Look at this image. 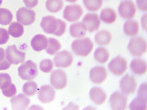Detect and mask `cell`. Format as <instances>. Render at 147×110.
<instances>
[{"mask_svg":"<svg viewBox=\"0 0 147 110\" xmlns=\"http://www.w3.org/2000/svg\"><path fill=\"white\" fill-rule=\"evenodd\" d=\"M129 108L131 110H145L147 108V98L138 96L131 101Z\"/></svg>","mask_w":147,"mask_h":110,"instance_id":"cell-27","label":"cell"},{"mask_svg":"<svg viewBox=\"0 0 147 110\" xmlns=\"http://www.w3.org/2000/svg\"><path fill=\"white\" fill-rule=\"evenodd\" d=\"M94 58L99 63H106L109 59V52L107 49L103 47H99L96 49L94 52Z\"/></svg>","mask_w":147,"mask_h":110,"instance_id":"cell-26","label":"cell"},{"mask_svg":"<svg viewBox=\"0 0 147 110\" xmlns=\"http://www.w3.org/2000/svg\"><path fill=\"white\" fill-rule=\"evenodd\" d=\"M22 90H23V94L26 95L27 96H32L38 92V85H37L35 82L30 80L25 82L24 85H23Z\"/></svg>","mask_w":147,"mask_h":110,"instance_id":"cell-29","label":"cell"},{"mask_svg":"<svg viewBox=\"0 0 147 110\" xmlns=\"http://www.w3.org/2000/svg\"><path fill=\"white\" fill-rule=\"evenodd\" d=\"M55 97L54 88L51 85H42L38 88V98L41 103L49 104Z\"/></svg>","mask_w":147,"mask_h":110,"instance_id":"cell-15","label":"cell"},{"mask_svg":"<svg viewBox=\"0 0 147 110\" xmlns=\"http://www.w3.org/2000/svg\"><path fill=\"white\" fill-rule=\"evenodd\" d=\"M147 43L142 37H133L128 44V50L134 57H141L146 52Z\"/></svg>","mask_w":147,"mask_h":110,"instance_id":"cell-3","label":"cell"},{"mask_svg":"<svg viewBox=\"0 0 147 110\" xmlns=\"http://www.w3.org/2000/svg\"><path fill=\"white\" fill-rule=\"evenodd\" d=\"M69 108H76V109H78V107H77V105H73L72 103H70V104H69L68 107H64V109H69Z\"/></svg>","mask_w":147,"mask_h":110,"instance_id":"cell-44","label":"cell"},{"mask_svg":"<svg viewBox=\"0 0 147 110\" xmlns=\"http://www.w3.org/2000/svg\"><path fill=\"white\" fill-rule=\"evenodd\" d=\"M66 30V23L62 19H57V25L53 34L55 36H62Z\"/></svg>","mask_w":147,"mask_h":110,"instance_id":"cell-34","label":"cell"},{"mask_svg":"<svg viewBox=\"0 0 147 110\" xmlns=\"http://www.w3.org/2000/svg\"><path fill=\"white\" fill-rule=\"evenodd\" d=\"M11 64L8 62V61L7 59L3 60L2 62H0V71L2 70H7V69H8L9 67H10Z\"/></svg>","mask_w":147,"mask_h":110,"instance_id":"cell-41","label":"cell"},{"mask_svg":"<svg viewBox=\"0 0 147 110\" xmlns=\"http://www.w3.org/2000/svg\"><path fill=\"white\" fill-rule=\"evenodd\" d=\"M99 18L106 24H112L117 19V14L112 8H104L100 12Z\"/></svg>","mask_w":147,"mask_h":110,"instance_id":"cell-23","label":"cell"},{"mask_svg":"<svg viewBox=\"0 0 147 110\" xmlns=\"http://www.w3.org/2000/svg\"><path fill=\"white\" fill-rule=\"evenodd\" d=\"M2 2H3V0H0V7H1V5H2Z\"/></svg>","mask_w":147,"mask_h":110,"instance_id":"cell-47","label":"cell"},{"mask_svg":"<svg viewBox=\"0 0 147 110\" xmlns=\"http://www.w3.org/2000/svg\"><path fill=\"white\" fill-rule=\"evenodd\" d=\"M146 18H147V15L144 14L142 17V29L144 30H146Z\"/></svg>","mask_w":147,"mask_h":110,"instance_id":"cell-43","label":"cell"},{"mask_svg":"<svg viewBox=\"0 0 147 110\" xmlns=\"http://www.w3.org/2000/svg\"><path fill=\"white\" fill-rule=\"evenodd\" d=\"M66 1H68V2H70V3H74V2H76V1H77V0H66Z\"/></svg>","mask_w":147,"mask_h":110,"instance_id":"cell-46","label":"cell"},{"mask_svg":"<svg viewBox=\"0 0 147 110\" xmlns=\"http://www.w3.org/2000/svg\"><path fill=\"white\" fill-rule=\"evenodd\" d=\"M48 44V39L42 34L35 35L31 40L30 46L36 52H41L44 49H46Z\"/></svg>","mask_w":147,"mask_h":110,"instance_id":"cell-19","label":"cell"},{"mask_svg":"<svg viewBox=\"0 0 147 110\" xmlns=\"http://www.w3.org/2000/svg\"><path fill=\"white\" fill-rule=\"evenodd\" d=\"M6 59L10 64H20L24 62L25 52L20 50L15 45H10L6 50Z\"/></svg>","mask_w":147,"mask_h":110,"instance_id":"cell-6","label":"cell"},{"mask_svg":"<svg viewBox=\"0 0 147 110\" xmlns=\"http://www.w3.org/2000/svg\"><path fill=\"white\" fill-rule=\"evenodd\" d=\"M5 59H6V50L0 48V62H2Z\"/></svg>","mask_w":147,"mask_h":110,"instance_id":"cell-42","label":"cell"},{"mask_svg":"<svg viewBox=\"0 0 147 110\" xmlns=\"http://www.w3.org/2000/svg\"><path fill=\"white\" fill-rule=\"evenodd\" d=\"M123 30L124 33L129 37H135L138 33H139L140 26L138 21L134 19H128L123 25Z\"/></svg>","mask_w":147,"mask_h":110,"instance_id":"cell-21","label":"cell"},{"mask_svg":"<svg viewBox=\"0 0 147 110\" xmlns=\"http://www.w3.org/2000/svg\"><path fill=\"white\" fill-rule=\"evenodd\" d=\"M83 15V8L79 5H69L63 9V16L68 22H76Z\"/></svg>","mask_w":147,"mask_h":110,"instance_id":"cell-7","label":"cell"},{"mask_svg":"<svg viewBox=\"0 0 147 110\" xmlns=\"http://www.w3.org/2000/svg\"><path fill=\"white\" fill-rule=\"evenodd\" d=\"M84 5L87 10L95 12L98 11L102 7L103 0H83Z\"/></svg>","mask_w":147,"mask_h":110,"instance_id":"cell-31","label":"cell"},{"mask_svg":"<svg viewBox=\"0 0 147 110\" xmlns=\"http://www.w3.org/2000/svg\"><path fill=\"white\" fill-rule=\"evenodd\" d=\"M8 33L14 38H20L24 34V28L20 22H12L8 27Z\"/></svg>","mask_w":147,"mask_h":110,"instance_id":"cell-25","label":"cell"},{"mask_svg":"<svg viewBox=\"0 0 147 110\" xmlns=\"http://www.w3.org/2000/svg\"><path fill=\"white\" fill-rule=\"evenodd\" d=\"M50 82L51 85L55 89L58 90H63L66 87L67 85V76L66 73L63 70H55L52 72L50 77Z\"/></svg>","mask_w":147,"mask_h":110,"instance_id":"cell-5","label":"cell"},{"mask_svg":"<svg viewBox=\"0 0 147 110\" xmlns=\"http://www.w3.org/2000/svg\"><path fill=\"white\" fill-rule=\"evenodd\" d=\"M12 18H13V15L8 9L0 7V24L1 25L10 24Z\"/></svg>","mask_w":147,"mask_h":110,"instance_id":"cell-32","label":"cell"},{"mask_svg":"<svg viewBox=\"0 0 147 110\" xmlns=\"http://www.w3.org/2000/svg\"><path fill=\"white\" fill-rule=\"evenodd\" d=\"M89 97L95 105H101L107 100V94L100 87H92L89 91Z\"/></svg>","mask_w":147,"mask_h":110,"instance_id":"cell-17","label":"cell"},{"mask_svg":"<svg viewBox=\"0 0 147 110\" xmlns=\"http://www.w3.org/2000/svg\"><path fill=\"white\" fill-rule=\"evenodd\" d=\"M71 49L77 56L86 57L93 50V42L89 38H79L73 41Z\"/></svg>","mask_w":147,"mask_h":110,"instance_id":"cell-1","label":"cell"},{"mask_svg":"<svg viewBox=\"0 0 147 110\" xmlns=\"http://www.w3.org/2000/svg\"><path fill=\"white\" fill-rule=\"evenodd\" d=\"M11 107L14 110H24L26 109L30 103V98L26 95H14L10 100Z\"/></svg>","mask_w":147,"mask_h":110,"instance_id":"cell-16","label":"cell"},{"mask_svg":"<svg viewBox=\"0 0 147 110\" xmlns=\"http://www.w3.org/2000/svg\"><path fill=\"white\" fill-rule=\"evenodd\" d=\"M111 40H112V36L110 34V32L108 30H99L95 35L96 43L100 46L109 45L111 42Z\"/></svg>","mask_w":147,"mask_h":110,"instance_id":"cell-24","label":"cell"},{"mask_svg":"<svg viewBox=\"0 0 147 110\" xmlns=\"http://www.w3.org/2000/svg\"><path fill=\"white\" fill-rule=\"evenodd\" d=\"M30 108H38V109H41L40 107H36V105H34V107H31Z\"/></svg>","mask_w":147,"mask_h":110,"instance_id":"cell-45","label":"cell"},{"mask_svg":"<svg viewBox=\"0 0 147 110\" xmlns=\"http://www.w3.org/2000/svg\"><path fill=\"white\" fill-rule=\"evenodd\" d=\"M63 7V0H47L46 1V8L52 13H56L60 11Z\"/></svg>","mask_w":147,"mask_h":110,"instance_id":"cell-30","label":"cell"},{"mask_svg":"<svg viewBox=\"0 0 147 110\" xmlns=\"http://www.w3.org/2000/svg\"><path fill=\"white\" fill-rule=\"evenodd\" d=\"M119 87L124 95H131L135 93L136 88H137V82L135 78L130 75V74H125L121 80L119 82Z\"/></svg>","mask_w":147,"mask_h":110,"instance_id":"cell-8","label":"cell"},{"mask_svg":"<svg viewBox=\"0 0 147 110\" xmlns=\"http://www.w3.org/2000/svg\"><path fill=\"white\" fill-rule=\"evenodd\" d=\"M131 70L137 75H144L147 71L146 62L142 59H133L131 62Z\"/></svg>","mask_w":147,"mask_h":110,"instance_id":"cell-20","label":"cell"},{"mask_svg":"<svg viewBox=\"0 0 147 110\" xmlns=\"http://www.w3.org/2000/svg\"><path fill=\"white\" fill-rule=\"evenodd\" d=\"M69 32H70V35L74 37V38L79 39L83 38L86 35V30L82 22H75L69 28Z\"/></svg>","mask_w":147,"mask_h":110,"instance_id":"cell-22","label":"cell"},{"mask_svg":"<svg viewBox=\"0 0 147 110\" xmlns=\"http://www.w3.org/2000/svg\"><path fill=\"white\" fill-rule=\"evenodd\" d=\"M53 62H52V60L49 59H44L40 62V69L43 72H51L53 71Z\"/></svg>","mask_w":147,"mask_h":110,"instance_id":"cell-33","label":"cell"},{"mask_svg":"<svg viewBox=\"0 0 147 110\" xmlns=\"http://www.w3.org/2000/svg\"><path fill=\"white\" fill-rule=\"evenodd\" d=\"M83 25L86 28V31L94 32L98 30L100 27V18L95 13H87L83 17Z\"/></svg>","mask_w":147,"mask_h":110,"instance_id":"cell-13","label":"cell"},{"mask_svg":"<svg viewBox=\"0 0 147 110\" xmlns=\"http://www.w3.org/2000/svg\"><path fill=\"white\" fill-rule=\"evenodd\" d=\"M136 5L141 11H147V0H136Z\"/></svg>","mask_w":147,"mask_h":110,"instance_id":"cell-38","label":"cell"},{"mask_svg":"<svg viewBox=\"0 0 147 110\" xmlns=\"http://www.w3.org/2000/svg\"><path fill=\"white\" fill-rule=\"evenodd\" d=\"M61 47H62V45L59 42V40H57L54 38H50L48 39V44L45 50H46V52L48 54L54 55L59 52Z\"/></svg>","mask_w":147,"mask_h":110,"instance_id":"cell-28","label":"cell"},{"mask_svg":"<svg viewBox=\"0 0 147 110\" xmlns=\"http://www.w3.org/2000/svg\"><path fill=\"white\" fill-rule=\"evenodd\" d=\"M24 2L25 6L29 8H32V7H35L39 3V0H23Z\"/></svg>","mask_w":147,"mask_h":110,"instance_id":"cell-40","label":"cell"},{"mask_svg":"<svg viewBox=\"0 0 147 110\" xmlns=\"http://www.w3.org/2000/svg\"><path fill=\"white\" fill-rule=\"evenodd\" d=\"M74 61L73 55L67 50L59 52L55 54L53 59V64L58 68H67L72 65Z\"/></svg>","mask_w":147,"mask_h":110,"instance_id":"cell-9","label":"cell"},{"mask_svg":"<svg viewBox=\"0 0 147 110\" xmlns=\"http://www.w3.org/2000/svg\"><path fill=\"white\" fill-rule=\"evenodd\" d=\"M109 70L114 75L121 76L125 73L128 69V62L126 59H124L121 56H117L113 58L110 62L109 63Z\"/></svg>","mask_w":147,"mask_h":110,"instance_id":"cell-4","label":"cell"},{"mask_svg":"<svg viewBox=\"0 0 147 110\" xmlns=\"http://www.w3.org/2000/svg\"><path fill=\"white\" fill-rule=\"evenodd\" d=\"M2 94L5 96H6V97H9V98H11V97H13L14 95H16V94H17V88H16L15 85H13L12 82H11V84L9 85L7 87L2 89Z\"/></svg>","mask_w":147,"mask_h":110,"instance_id":"cell-35","label":"cell"},{"mask_svg":"<svg viewBox=\"0 0 147 110\" xmlns=\"http://www.w3.org/2000/svg\"><path fill=\"white\" fill-rule=\"evenodd\" d=\"M119 14L125 19H131L136 14V7L131 0L122 1L119 6Z\"/></svg>","mask_w":147,"mask_h":110,"instance_id":"cell-11","label":"cell"},{"mask_svg":"<svg viewBox=\"0 0 147 110\" xmlns=\"http://www.w3.org/2000/svg\"><path fill=\"white\" fill-rule=\"evenodd\" d=\"M138 95L142 96V97L147 98V93H146V84H142L139 90H138Z\"/></svg>","mask_w":147,"mask_h":110,"instance_id":"cell-39","label":"cell"},{"mask_svg":"<svg viewBox=\"0 0 147 110\" xmlns=\"http://www.w3.org/2000/svg\"><path fill=\"white\" fill-rule=\"evenodd\" d=\"M9 40V33L7 30L0 28V45L6 44Z\"/></svg>","mask_w":147,"mask_h":110,"instance_id":"cell-37","label":"cell"},{"mask_svg":"<svg viewBox=\"0 0 147 110\" xmlns=\"http://www.w3.org/2000/svg\"><path fill=\"white\" fill-rule=\"evenodd\" d=\"M128 98L126 95L119 93V92H114L110 95L109 105L113 110H123L127 107Z\"/></svg>","mask_w":147,"mask_h":110,"instance_id":"cell-12","label":"cell"},{"mask_svg":"<svg viewBox=\"0 0 147 110\" xmlns=\"http://www.w3.org/2000/svg\"><path fill=\"white\" fill-rule=\"evenodd\" d=\"M57 18L53 16H46L44 17L40 22V26L42 30L47 34H53V32L56 29Z\"/></svg>","mask_w":147,"mask_h":110,"instance_id":"cell-18","label":"cell"},{"mask_svg":"<svg viewBox=\"0 0 147 110\" xmlns=\"http://www.w3.org/2000/svg\"><path fill=\"white\" fill-rule=\"evenodd\" d=\"M18 72L22 80L30 81L38 75V67L37 64L32 61H27L22 62L21 65L18 67Z\"/></svg>","mask_w":147,"mask_h":110,"instance_id":"cell-2","label":"cell"},{"mask_svg":"<svg viewBox=\"0 0 147 110\" xmlns=\"http://www.w3.org/2000/svg\"><path fill=\"white\" fill-rule=\"evenodd\" d=\"M11 84V77L7 73H0V89H4Z\"/></svg>","mask_w":147,"mask_h":110,"instance_id":"cell-36","label":"cell"},{"mask_svg":"<svg viewBox=\"0 0 147 110\" xmlns=\"http://www.w3.org/2000/svg\"><path fill=\"white\" fill-rule=\"evenodd\" d=\"M17 20L23 26L31 25L35 21V12L29 7H20L17 11Z\"/></svg>","mask_w":147,"mask_h":110,"instance_id":"cell-10","label":"cell"},{"mask_svg":"<svg viewBox=\"0 0 147 110\" xmlns=\"http://www.w3.org/2000/svg\"><path fill=\"white\" fill-rule=\"evenodd\" d=\"M108 72L106 70V68L103 66H96L92 68L89 72V78L90 81L93 84L100 85L107 79Z\"/></svg>","mask_w":147,"mask_h":110,"instance_id":"cell-14","label":"cell"}]
</instances>
